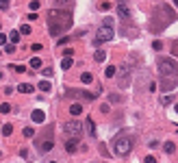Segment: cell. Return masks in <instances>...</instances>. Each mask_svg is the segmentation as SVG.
Here are the masks:
<instances>
[{
  "instance_id": "6da1fadb",
  "label": "cell",
  "mask_w": 178,
  "mask_h": 163,
  "mask_svg": "<svg viewBox=\"0 0 178 163\" xmlns=\"http://www.w3.org/2000/svg\"><path fill=\"white\" fill-rule=\"evenodd\" d=\"M159 72H161V76H163V89L165 91H169L172 87H176V83H178V61L176 59H172V57H163V59H159Z\"/></svg>"
},
{
  "instance_id": "7a4b0ae2",
  "label": "cell",
  "mask_w": 178,
  "mask_h": 163,
  "mask_svg": "<svg viewBox=\"0 0 178 163\" xmlns=\"http://www.w3.org/2000/svg\"><path fill=\"white\" fill-rule=\"evenodd\" d=\"M176 20V13L169 5H159L154 9V13H152V31H163L167 28V24H172V22Z\"/></svg>"
},
{
  "instance_id": "3957f363",
  "label": "cell",
  "mask_w": 178,
  "mask_h": 163,
  "mask_svg": "<svg viewBox=\"0 0 178 163\" xmlns=\"http://www.w3.org/2000/svg\"><path fill=\"white\" fill-rule=\"evenodd\" d=\"M131 150H133V139H131L128 135L115 137V142H113V152H115L117 157H126Z\"/></svg>"
},
{
  "instance_id": "277c9868",
  "label": "cell",
  "mask_w": 178,
  "mask_h": 163,
  "mask_svg": "<svg viewBox=\"0 0 178 163\" xmlns=\"http://www.w3.org/2000/svg\"><path fill=\"white\" fill-rule=\"evenodd\" d=\"M113 35H115V31H113V26H107V24H102L98 31H96V46H102L104 41H111L113 39Z\"/></svg>"
},
{
  "instance_id": "5b68a950",
  "label": "cell",
  "mask_w": 178,
  "mask_h": 163,
  "mask_svg": "<svg viewBox=\"0 0 178 163\" xmlns=\"http://www.w3.org/2000/svg\"><path fill=\"white\" fill-rule=\"evenodd\" d=\"M63 131H65V137L67 139H78L81 133H83V124L78 120H70V122H65Z\"/></svg>"
},
{
  "instance_id": "8992f818",
  "label": "cell",
  "mask_w": 178,
  "mask_h": 163,
  "mask_svg": "<svg viewBox=\"0 0 178 163\" xmlns=\"http://www.w3.org/2000/svg\"><path fill=\"white\" fill-rule=\"evenodd\" d=\"M131 74H133L131 63H122V65H119V87H122V89H124V87H128V83H131Z\"/></svg>"
},
{
  "instance_id": "52a82bcc",
  "label": "cell",
  "mask_w": 178,
  "mask_h": 163,
  "mask_svg": "<svg viewBox=\"0 0 178 163\" xmlns=\"http://www.w3.org/2000/svg\"><path fill=\"white\" fill-rule=\"evenodd\" d=\"M48 22H50V24H59V22H72V17H70V13L50 11V13H48Z\"/></svg>"
},
{
  "instance_id": "ba28073f",
  "label": "cell",
  "mask_w": 178,
  "mask_h": 163,
  "mask_svg": "<svg viewBox=\"0 0 178 163\" xmlns=\"http://www.w3.org/2000/svg\"><path fill=\"white\" fill-rule=\"evenodd\" d=\"M70 26H72V22H59V24H50V35L57 37V35H61L63 31H67Z\"/></svg>"
},
{
  "instance_id": "9c48e42d",
  "label": "cell",
  "mask_w": 178,
  "mask_h": 163,
  "mask_svg": "<svg viewBox=\"0 0 178 163\" xmlns=\"http://www.w3.org/2000/svg\"><path fill=\"white\" fill-rule=\"evenodd\" d=\"M70 98H85V100H93L96 94H91V91H78V89H70L67 91Z\"/></svg>"
},
{
  "instance_id": "30bf717a",
  "label": "cell",
  "mask_w": 178,
  "mask_h": 163,
  "mask_svg": "<svg viewBox=\"0 0 178 163\" xmlns=\"http://www.w3.org/2000/svg\"><path fill=\"white\" fill-rule=\"evenodd\" d=\"M117 11H119V15H122L124 20H128V17H131V9L126 7V0H119V5H117Z\"/></svg>"
},
{
  "instance_id": "8fae6325",
  "label": "cell",
  "mask_w": 178,
  "mask_h": 163,
  "mask_svg": "<svg viewBox=\"0 0 178 163\" xmlns=\"http://www.w3.org/2000/svg\"><path fill=\"white\" fill-rule=\"evenodd\" d=\"M78 148V139H67L65 137V152H76Z\"/></svg>"
},
{
  "instance_id": "7c38bea8",
  "label": "cell",
  "mask_w": 178,
  "mask_h": 163,
  "mask_svg": "<svg viewBox=\"0 0 178 163\" xmlns=\"http://www.w3.org/2000/svg\"><path fill=\"white\" fill-rule=\"evenodd\" d=\"M83 111H85V109H83V104H81V102H72V104H70V113L74 115V118H76V115H81Z\"/></svg>"
},
{
  "instance_id": "4fadbf2b",
  "label": "cell",
  "mask_w": 178,
  "mask_h": 163,
  "mask_svg": "<svg viewBox=\"0 0 178 163\" xmlns=\"http://www.w3.org/2000/svg\"><path fill=\"white\" fill-rule=\"evenodd\" d=\"M31 118H33V122H35V124H41V122L46 120V113H44V111H39V109H35Z\"/></svg>"
},
{
  "instance_id": "5bb4252c",
  "label": "cell",
  "mask_w": 178,
  "mask_h": 163,
  "mask_svg": "<svg viewBox=\"0 0 178 163\" xmlns=\"http://www.w3.org/2000/svg\"><path fill=\"white\" fill-rule=\"evenodd\" d=\"M48 150H52V137H50V139H44V142L39 144V152H48Z\"/></svg>"
},
{
  "instance_id": "9a60e30c",
  "label": "cell",
  "mask_w": 178,
  "mask_h": 163,
  "mask_svg": "<svg viewBox=\"0 0 178 163\" xmlns=\"http://www.w3.org/2000/svg\"><path fill=\"white\" fill-rule=\"evenodd\" d=\"M33 89H35V87L28 85V83H20V85H17V91H20V94H31Z\"/></svg>"
},
{
  "instance_id": "2e32d148",
  "label": "cell",
  "mask_w": 178,
  "mask_h": 163,
  "mask_svg": "<svg viewBox=\"0 0 178 163\" xmlns=\"http://www.w3.org/2000/svg\"><path fill=\"white\" fill-rule=\"evenodd\" d=\"M72 65H74V59H72V57H63V59H61V67L65 70V72H67Z\"/></svg>"
},
{
  "instance_id": "e0dca14e",
  "label": "cell",
  "mask_w": 178,
  "mask_h": 163,
  "mask_svg": "<svg viewBox=\"0 0 178 163\" xmlns=\"http://www.w3.org/2000/svg\"><path fill=\"white\" fill-rule=\"evenodd\" d=\"M93 61H98V63H102V61H107V52H104V50H98V52L93 55Z\"/></svg>"
},
{
  "instance_id": "ac0fdd59",
  "label": "cell",
  "mask_w": 178,
  "mask_h": 163,
  "mask_svg": "<svg viewBox=\"0 0 178 163\" xmlns=\"http://www.w3.org/2000/svg\"><path fill=\"white\" fill-rule=\"evenodd\" d=\"M163 150H165L167 154H172V152L176 150V144H174V142H165V144H163Z\"/></svg>"
},
{
  "instance_id": "d6986e66",
  "label": "cell",
  "mask_w": 178,
  "mask_h": 163,
  "mask_svg": "<svg viewBox=\"0 0 178 163\" xmlns=\"http://www.w3.org/2000/svg\"><path fill=\"white\" fill-rule=\"evenodd\" d=\"M115 72H117V67H115V65H109V67L104 70V76H107V78H113Z\"/></svg>"
},
{
  "instance_id": "ffe728a7",
  "label": "cell",
  "mask_w": 178,
  "mask_h": 163,
  "mask_svg": "<svg viewBox=\"0 0 178 163\" xmlns=\"http://www.w3.org/2000/svg\"><path fill=\"white\" fill-rule=\"evenodd\" d=\"M91 81H93V76H91L89 72H83V74H81V83H85V85H89Z\"/></svg>"
},
{
  "instance_id": "44dd1931",
  "label": "cell",
  "mask_w": 178,
  "mask_h": 163,
  "mask_svg": "<svg viewBox=\"0 0 178 163\" xmlns=\"http://www.w3.org/2000/svg\"><path fill=\"white\" fill-rule=\"evenodd\" d=\"M20 35H22L20 31H11V33H9V39H11L13 44H17V41H20Z\"/></svg>"
},
{
  "instance_id": "7402d4cb",
  "label": "cell",
  "mask_w": 178,
  "mask_h": 163,
  "mask_svg": "<svg viewBox=\"0 0 178 163\" xmlns=\"http://www.w3.org/2000/svg\"><path fill=\"white\" fill-rule=\"evenodd\" d=\"M37 87H39V91H50V81H46V78H44Z\"/></svg>"
},
{
  "instance_id": "603a6c76",
  "label": "cell",
  "mask_w": 178,
  "mask_h": 163,
  "mask_svg": "<svg viewBox=\"0 0 178 163\" xmlns=\"http://www.w3.org/2000/svg\"><path fill=\"white\" fill-rule=\"evenodd\" d=\"M87 131H89V135L96 137V126H93V120L91 118H87Z\"/></svg>"
},
{
  "instance_id": "cb8c5ba5",
  "label": "cell",
  "mask_w": 178,
  "mask_h": 163,
  "mask_svg": "<svg viewBox=\"0 0 178 163\" xmlns=\"http://www.w3.org/2000/svg\"><path fill=\"white\" fill-rule=\"evenodd\" d=\"M31 67H33V70H39V67H41V59H37V57L31 59Z\"/></svg>"
},
{
  "instance_id": "d4e9b609",
  "label": "cell",
  "mask_w": 178,
  "mask_h": 163,
  "mask_svg": "<svg viewBox=\"0 0 178 163\" xmlns=\"http://www.w3.org/2000/svg\"><path fill=\"white\" fill-rule=\"evenodd\" d=\"M11 133H13V126H11V124H5V126H2V135H5V137H9Z\"/></svg>"
},
{
  "instance_id": "484cf974",
  "label": "cell",
  "mask_w": 178,
  "mask_h": 163,
  "mask_svg": "<svg viewBox=\"0 0 178 163\" xmlns=\"http://www.w3.org/2000/svg\"><path fill=\"white\" fill-rule=\"evenodd\" d=\"M20 33L22 35H31V24H22L20 26Z\"/></svg>"
},
{
  "instance_id": "4316f807",
  "label": "cell",
  "mask_w": 178,
  "mask_h": 163,
  "mask_svg": "<svg viewBox=\"0 0 178 163\" xmlns=\"http://www.w3.org/2000/svg\"><path fill=\"white\" fill-rule=\"evenodd\" d=\"M52 74H55V72H52V67H44V70H41V76H46V78H50Z\"/></svg>"
},
{
  "instance_id": "83f0119b",
  "label": "cell",
  "mask_w": 178,
  "mask_h": 163,
  "mask_svg": "<svg viewBox=\"0 0 178 163\" xmlns=\"http://www.w3.org/2000/svg\"><path fill=\"white\" fill-rule=\"evenodd\" d=\"M161 102H163V104H169V102H174V94H172V96H169V94H165V96L161 98Z\"/></svg>"
},
{
  "instance_id": "f1b7e54d",
  "label": "cell",
  "mask_w": 178,
  "mask_h": 163,
  "mask_svg": "<svg viewBox=\"0 0 178 163\" xmlns=\"http://www.w3.org/2000/svg\"><path fill=\"white\" fill-rule=\"evenodd\" d=\"M0 113H11V107L7 102H2V104H0Z\"/></svg>"
},
{
  "instance_id": "f546056e",
  "label": "cell",
  "mask_w": 178,
  "mask_h": 163,
  "mask_svg": "<svg viewBox=\"0 0 178 163\" xmlns=\"http://www.w3.org/2000/svg\"><path fill=\"white\" fill-rule=\"evenodd\" d=\"M28 7H31V13H35V11L39 9V0H33V2H31Z\"/></svg>"
},
{
  "instance_id": "4dcf8cb0",
  "label": "cell",
  "mask_w": 178,
  "mask_h": 163,
  "mask_svg": "<svg viewBox=\"0 0 178 163\" xmlns=\"http://www.w3.org/2000/svg\"><path fill=\"white\" fill-rule=\"evenodd\" d=\"M33 135H35V128H31V126L24 128V137H33Z\"/></svg>"
},
{
  "instance_id": "1f68e13d",
  "label": "cell",
  "mask_w": 178,
  "mask_h": 163,
  "mask_svg": "<svg viewBox=\"0 0 178 163\" xmlns=\"http://www.w3.org/2000/svg\"><path fill=\"white\" fill-rule=\"evenodd\" d=\"M5 52H15V44H7L5 46Z\"/></svg>"
},
{
  "instance_id": "d6a6232c",
  "label": "cell",
  "mask_w": 178,
  "mask_h": 163,
  "mask_svg": "<svg viewBox=\"0 0 178 163\" xmlns=\"http://www.w3.org/2000/svg\"><path fill=\"white\" fill-rule=\"evenodd\" d=\"M111 7H113V5H111V2H102V5H100V9H102V11H109V9H111Z\"/></svg>"
},
{
  "instance_id": "836d02e7",
  "label": "cell",
  "mask_w": 178,
  "mask_h": 163,
  "mask_svg": "<svg viewBox=\"0 0 178 163\" xmlns=\"http://www.w3.org/2000/svg\"><path fill=\"white\" fill-rule=\"evenodd\" d=\"M152 48H154V50H161L163 44H161V41H152Z\"/></svg>"
},
{
  "instance_id": "e575fe53",
  "label": "cell",
  "mask_w": 178,
  "mask_h": 163,
  "mask_svg": "<svg viewBox=\"0 0 178 163\" xmlns=\"http://www.w3.org/2000/svg\"><path fill=\"white\" fill-rule=\"evenodd\" d=\"M13 70H15V72H20V74L26 72V67H24V65H13Z\"/></svg>"
},
{
  "instance_id": "d590c367",
  "label": "cell",
  "mask_w": 178,
  "mask_h": 163,
  "mask_svg": "<svg viewBox=\"0 0 178 163\" xmlns=\"http://www.w3.org/2000/svg\"><path fill=\"white\" fill-rule=\"evenodd\" d=\"M0 44L7 46V35H5V33H0Z\"/></svg>"
},
{
  "instance_id": "8d00e7d4",
  "label": "cell",
  "mask_w": 178,
  "mask_h": 163,
  "mask_svg": "<svg viewBox=\"0 0 178 163\" xmlns=\"http://www.w3.org/2000/svg\"><path fill=\"white\" fill-rule=\"evenodd\" d=\"M143 163H157V159H154V157H146Z\"/></svg>"
},
{
  "instance_id": "74e56055",
  "label": "cell",
  "mask_w": 178,
  "mask_h": 163,
  "mask_svg": "<svg viewBox=\"0 0 178 163\" xmlns=\"http://www.w3.org/2000/svg\"><path fill=\"white\" fill-rule=\"evenodd\" d=\"M9 2H11V0H0V7L7 9V7H9Z\"/></svg>"
},
{
  "instance_id": "f35d334b",
  "label": "cell",
  "mask_w": 178,
  "mask_h": 163,
  "mask_svg": "<svg viewBox=\"0 0 178 163\" xmlns=\"http://www.w3.org/2000/svg\"><path fill=\"white\" fill-rule=\"evenodd\" d=\"M41 50V44H33V52H39Z\"/></svg>"
},
{
  "instance_id": "ab89813d",
  "label": "cell",
  "mask_w": 178,
  "mask_h": 163,
  "mask_svg": "<svg viewBox=\"0 0 178 163\" xmlns=\"http://www.w3.org/2000/svg\"><path fill=\"white\" fill-rule=\"evenodd\" d=\"M55 2H59V5H63V2H67V0H55Z\"/></svg>"
},
{
  "instance_id": "60d3db41",
  "label": "cell",
  "mask_w": 178,
  "mask_h": 163,
  "mask_svg": "<svg viewBox=\"0 0 178 163\" xmlns=\"http://www.w3.org/2000/svg\"><path fill=\"white\" fill-rule=\"evenodd\" d=\"M174 111H176V113H178V104H174Z\"/></svg>"
},
{
  "instance_id": "b9f144b4",
  "label": "cell",
  "mask_w": 178,
  "mask_h": 163,
  "mask_svg": "<svg viewBox=\"0 0 178 163\" xmlns=\"http://www.w3.org/2000/svg\"><path fill=\"white\" fill-rule=\"evenodd\" d=\"M174 5H176V7H178V0H174Z\"/></svg>"
}]
</instances>
